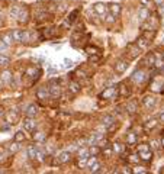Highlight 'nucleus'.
Listing matches in <instances>:
<instances>
[{
	"instance_id": "nucleus-1",
	"label": "nucleus",
	"mask_w": 164,
	"mask_h": 174,
	"mask_svg": "<svg viewBox=\"0 0 164 174\" xmlns=\"http://www.w3.org/2000/svg\"><path fill=\"white\" fill-rule=\"evenodd\" d=\"M138 151H139V158L142 161H151L153 151H151V147L148 144H139L138 145Z\"/></svg>"
},
{
	"instance_id": "nucleus-2",
	"label": "nucleus",
	"mask_w": 164,
	"mask_h": 174,
	"mask_svg": "<svg viewBox=\"0 0 164 174\" xmlns=\"http://www.w3.org/2000/svg\"><path fill=\"white\" fill-rule=\"evenodd\" d=\"M48 90H49V96L54 99H58L61 94V87H60V83L57 80H51L48 83Z\"/></svg>"
},
{
	"instance_id": "nucleus-3",
	"label": "nucleus",
	"mask_w": 164,
	"mask_h": 174,
	"mask_svg": "<svg viewBox=\"0 0 164 174\" xmlns=\"http://www.w3.org/2000/svg\"><path fill=\"white\" fill-rule=\"evenodd\" d=\"M157 26H158V21H157V17L150 15V17H148L147 21L142 22L141 29H142V31H147V29H148V31H155Z\"/></svg>"
},
{
	"instance_id": "nucleus-4",
	"label": "nucleus",
	"mask_w": 164,
	"mask_h": 174,
	"mask_svg": "<svg viewBox=\"0 0 164 174\" xmlns=\"http://www.w3.org/2000/svg\"><path fill=\"white\" fill-rule=\"evenodd\" d=\"M150 89H153L154 92H163L164 90V78L163 76H154L150 84Z\"/></svg>"
},
{
	"instance_id": "nucleus-5",
	"label": "nucleus",
	"mask_w": 164,
	"mask_h": 174,
	"mask_svg": "<svg viewBox=\"0 0 164 174\" xmlns=\"http://www.w3.org/2000/svg\"><path fill=\"white\" fill-rule=\"evenodd\" d=\"M36 126H38V123H36L35 118L26 116V118L23 119V128H25V130H28V132H33V130L36 129Z\"/></svg>"
},
{
	"instance_id": "nucleus-6",
	"label": "nucleus",
	"mask_w": 164,
	"mask_h": 174,
	"mask_svg": "<svg viewBox=\"0 0 164 174\" xmlns=\"http://www.w3.org/2000/svg\"><path fill=\"white\" fill-rule=\"evenodd\" d=\"M145 78H147V73L144 70H137L131 76V80L135 83V84H142V83L145 81Z\"/></svg>"
},
{
	"instance_id": "nucleus-7",
	"label": "nucleus",
	"mask_w": 164,
	"mask_h": 174,
	"mask_svg": "<svg viewBox=\"0 0 164 174\" xmlns=\"http://www.w3.org/2000/svg\"><path fill=\"white\" fill-rule=\"evenodd\" d=\"M118 96V87L112 86V87H108V89H105V92L100 94V99H112Z\"/></svg>"
},
{
	"instance_id": "nucleus-8",
	"label": "nucleus",
	"mask_w": 164,
	"mask_h": 174,
	"mask_svg": "<svg viewBox=\"0 0 164 174\" xmlns=\"http://www.w3.org/2000/svg\"><path fill=\"white\" fill-rule=\"evenodd\" d=\"M126 51H128V54H129L131 58H137V57H139V54H141L142 49L138 47L137 44H129V45H128V48H126Z\"/></svg>"
},
{
	"instance_id": "nucleus-9",
	"label": "nucleus",
	"mask_w": 164,
	"mask_h": 174,
	"mask_svg": "<svg viewBox=\"0 0 164 174\" xmlns=\"http://www.w3.org/2000/svg\"><path fill=\"white\" fill-rule=\"evenodd\" d=\"M10 83H12V73L5 70L2 74H0V89L5 86V84L7 86V84H10Z\"/></svg>"
},
{
	"instance_id": "nucleus-10",
	"label": "nucleus",
	"mask_w": 164,
	"mask_h": 174,
	"mask_svg": "<svg viewBox=\"0 0 164 174\" xmlns=\"http://www.w3.org/2000/svg\"><path fill=\"white\" fill-rule=\"evenodd\" d=\"M128 61L126 60H118L115 64V71L118 74H122V73H125V70L128 68Z\"/></svg>"
},
{
	"instance_id": "nucleus-11",
	"label": "nucleus",
	"mask_w": 164,
	"mask_h": 174,
	"mask_svg": "<svg viewBox=\"0 0 164 174\" xmlns=\"http://www.w3.org/2000/svg\"><path fill=\"white\" fill-rule=\"evenodd\" d=\"M57 160H58V164H67L71 160V152L70 151H63L60 155L57 157Z\"/></svg>"
},
{
	"instance_id": "nucleus-12",
	"label": "nucleus",
	"mask_w": 164,
	"mask_h": 174,
	"mask_svg": "<svg viewBox=\"0 0 164 174\" xmlns=\"http://www.w3.org/2000/svg\"><path fill=\"white\" fill-rule=\"evenodd\" d=\"M36 97L39 100H47L49 97V90L47 87H39L38 90H36Z\"/></svg>"
},
{
	"instance_id": "nucleus-13",
	"label": "nucleus",
	"mask_w": 164,
	"mask_h": 174,
	"mask_svg": "<svg viewBox=\"0 0 164 174\" xmlns=\"http://www.w3.org/2000/svg\"><path fill=\"white\" fill-rule=\"evenodd\" d=\"M87 167H90V171L96 173V171H99V168H100V163L97 161V158L93 157L87 161Z\"/></svg>"
},
{
	"instance_id": "nucleus-14",
	"label": "nucleus",
	"mask_w": 164,
	"mask_h": 174,
	"mask_svg": "<svg viewBox=\"0 0 164 174\" xmlns=\"http://www.w3.org/2000/svg\"><path fill=\"white\" fill-rule=\"evenodd\" d=\"M150 15H151V13L148 10V7H141L139 12H138V19H139V22L142 23V22H145L148 17H150Z\"/></svg>"
},
{
	"instance_id": "nucleus-15",
	"label": "nucleus",
	"mask_w": 164,
	"mask_h": 174,
	"mask_svg": "<svg viewBox=\"0 0 164 174\" xmlns=\"http://www.w3.org/2000/svg\"><path fill=\"white\" fill-rule=\"evenodd\" d=\"M155 103H157V100H155V97H153V96H147V97L142 99V104H144L147 109L154 108Z\"/></svg>"
},
{
	"instance_id": "nucleus-16",
	"label": "nucleus",
	"mask_w": 164,
	"mask_h": 174,
	"mask_svg": "<svg viewBox=\"0 0 164 174\" xmlns=\"http://www.w3.org/2000/svg\"><path fill=\"white\" fill-rule=\"evenodd\" d=\"M109 12L110 15L113 17H118L120 15V5H118V3H110L109 5Z\"/></svg>"
},
{
	"instance_id": "nucleus-17",
	"label": "nucleus",
	"mask_w": 164,
	"mask_h": 174,
	"mask_svg": "<svg viewBox=\"0 0 164 174\" xmlns=\"http://www.w3.org/2000/svg\"><path fill=\"white\" fill-rule=\"evenodd\" d=\"M28 16H29V10H28L26 7H22V9H21V12H19L17 21L21 22V23H26V22H28Z\"/></svg>"
},
{
	"instance_id": "nucleus-18",
	"label": "nucleus",
	"mask_w": 164,
	"mask_h": 174,
	"mask_svg": "<svg viewBox=\"0 0 164 174\" xmlns=\"http://www.w3.org/2000/svg\"><path fill=\"white\" fill-rule=\"evenodd\" d=\"M77 16H78V10H77V9H74V10L71 12L70 15L67 16V19H66V25H67V26H68V25H73V23L76 22Z\"/></svg>"
},
{
	"instance_id": "nucleus-19",
	"label": "nucleus",
	"mask_w": 164,
	"mask_h": 174,
	"mask_svg": "<svg viewBox=\"0 0 164 174\" xmlns=\"http://www.w3.org/2000/svg\"><path fill=\"white\" fill-rule=\"evenodd\" d=\"M17 119H19L17 110H10V112L7 113V122H9V123H16Z\"/></svg>"
},
{
	"instance_id": "nucleus-20",
	"label": "nucleus",
	"mask_w": 164,
	"mask_h": 174,
	"mask_svg": "<svg viewBox=\"0 0 164 174\" xmlns=\"http://www.w3.org/2000/svg\"><path fill=\"white\" fill-rule=\"evenodd\" d=\"M138 109V102L137 100H129L128 103H126V110L129 112V113H135Z\"/></svg>"
},
{
	"instance_id": "nucleus-21",
	"label": "nucleus",
	"mask_w": 164,
	"mask_h": 174,
	"mask_svg": "<svg viewBox=\"0 0 164 174\" xmlns=\"http://www.w3.org/2000/svg\"><path fill=\"white\" fill-rule=\"evenodd\" d=\"M26 116H31V118H35L36 115H38V108L35 106V104H29L26 108Z\"/></svg>"
},
{
	"instance_id": "nucleus-22",
	"label": "nucleus",
	"mask_w": 164,
	"mask_h": 174,
	"mask_svg": "<svg viewBox=\"0 0 164 174\" xmlns=\"http://www.w3.org/2000/svg\"><path fill=\"white\" fill-rule=\"evenodd\" d=\"M80 89H82V87H80V84H78L77 81H74V80H71L70 84H68V90H70L73 94H77V93L80 92Z\"/></svg>"
},
{
	"instance_id": "nucleus-23",
	"label": "nucleus",
	"mask_w": 164,
	"mask_h": 174,
	"mask_svg": "<svg viewBox=\"0 0 164 174\" xmlns=\"http://www.w3.org/2000/svg\"><path fill=\"white\" fill-rule=\"evenodd\" d=\"M154 36H155V31H142V33H141V38H144V39H147L148 42L150 41H153L154 39Z\"/></svg>"
},
{
	"instance_id": "nucleus-24",
	"label": "nucleus",
	"mask_w": 164,
	"mask_h": 174,
	"mask_svg": "<svg viewBox=\"0 0 164 174\" xmlns=\"http://www.w3.org/2000/svg\"><path fill=\"white\" fill-rule=\"evenodd\" d=\"M129 89H126L125 84H119V87H118V94L119 96H122V97H128L129 96Z\"/></svg>"
},
{
	"instance_id": "nucleus-25",
	"label": "nucleus",
	"mask_w": 164,
	"mask_h": 174,
	"mask_svg": "<svg viewBox=\"0 0 164 174\" xmlns=\"http://www.w3.org/2000/svg\"><path fill=\"white\" fill-rule=\"evenodd\" d=\"M93 9L99 15H105V13H106V6H105V3H96V5H93Z\"/></svg>"
},
{
	"instance_id": "nucleus-26",
	"label": "nucleus",
	"mask_w": 164,
	"mask_h": 174,
	"mask_svg": "<svg viewBox=\"0 0 164 174\" xmlns=\"http://www.w3.org/2000/svg\"><path fill=\"white\" fill-rule=\"evenodd\" d=\"M10 35H12L13 42H21V39H22V31H19V29H16V31H12Z\"/></svg>"
},
{
	"instance_id": "nucleus-27",
	"label": "nucleus",
	"mask_w": 164,
	"mask_h": 174,
	"mask_svg": "<svg viewBox=\"0 0 164 174\" xmlns=\"http://www.w3.org/2000/svg\"><path fill=\"white\" fill-rule=\"evenodd\" d=\"M0 39H2V41H3V42H5L6 45H9V47H10L12 42H13V39H12L10 32H9V33H5V35H2V36H0Z\"/></svg>"
},
{
	"instance_id": "nucleus-28",
	"label": "nucleus",
	"mask_w": 164,
	"mask_h": 174,
	"mask_svg": "<svg viewBox=\"0 0 164 174\" xmlns=\"http://www.w3.org/2000/svg\"><path fill=\"white\" fill-rule=\"evenodd\" d=\"M126 142H128V145H134V144L137 142V135H135L134 132H129V134L126 135Z\"/></svg>"
},
{
	"instance_id": "nucleus-29",
	"label": "nucleus",
	"mask_w": 164,
	"mask_h": 174,
	"mask_svg": "<svg viewBox=\"0 0 164 174\" xmlns=\"http://www.w3.org/2000/svg\"><path fill=\"white\" fill-rule=\"evenodd\" d=\"M7 149H9V152H10V154H16V152L21 149V147H19V142L15 141L13 144H10V145L7 147Z\"/></svg>"
},
{
	"instance_id": "nucleus-30",
	"label": "nucleus",
	"mask_w": 164,
	"mask_h": 174,
	"mask_svg": "<svg viewBox=\"0 0 164 174\" xmlns=\"http://www.w3.org/2000/svg\"><path fill=\"white\" fill-rule=\"evenodd\" d=\"M87 161H89V157H78V161H77L78 168H84V167H87Z\"/></svg>"
},
{
	"instance_id": "nucleus-31",
	"label": "nucleus",
	"mask_w": 164,
	"mask_h": 174,
	"mask_svg": "<svg viewBox=\"0 0 164 174\" xmlns=\"http://www.w3.org/2000/svg\"><path fill=\"white\" fill-rule=\"evenodd\" d=\"M21 9H22V7H19V6H13V7H12V9H10V17H12V19H17Z\"/></svg>"
},
{
	"instance_id": "nucleus-32",
	"label": "nucleus",
	"mask_w": 164,
	"mask_h": 174,
	"mask_svg": "<svg viewBox=\"0 0 164 174\" xmlns=\"http://www.w3.org/2000/svg\"><path fill=\"white\" fill-rule=\"evenodd\" d=\"M112 151L116 152V154H122V152H124V145L119 144V142H115V144L112 145Z\"/></svg>"
},
{
	"instance_id": "nucleus-33",
	"label": "nucleus",
	"mask_w": 164,
	"mask_h": 174,
	"mask_svg": "<svg viewBox=\"0 0 164 174\" xmlns=\"http://www.w3.org/2000/svg\"><path fill=\"white\" fill-rule=\"evenodd\" d=\"M36 151H38V148L33 147V145H31V147L28 148V155H29V158L35 160V158H36Z\"/></svg>"
},
{
	"instance_id": "nucleus-34",
	"label": "nucleus",
	"mask_w": 164,
	"mask_h": 174,
	"mask_svg": "<svg viewBox=\"0 0 164 174\" xmlns=\"http://www.w3.org/2000/svg\"><path fill=\"white\" fill-rule=\"evenodd\" d=\"M144 126H145V129H147V130L153 129V128H155V126H157V119H150V120H147Z\"/></svg>"
},
{
	"instance_id": "nucleus-35",
	"label": "nucleus",
	"mask_w": 164,
	"mask_h": 174,
	"mask_svg": "<svg viewBox=\"0 0 164 174\" xmlns=\"http://www.w3.org/2000/svg\"><path fill=\"white\" fill-rule=\"evenodd\" d=\"M33 139L36 142H44L45 141V134L44 132H35L33 134Z\"/></svg>"
},
{
	"instance_id": "nucleus-36",
	"label": "nucleus",
	"mask_w": 164,
	"mask_h": 174,
	"mask_svg": "<svg viewBox=\"0 0 164 174\" xmlns=\"http://www.w3.org/2000/svg\"><path fill=\"white\" fill-rule=\"evenodd\" d=\"M113 122H115V118H113L112 115H108V116H105V118H103V125H105V126L112 125Z\"/></svg>"
},
{
	"instance_id": "nucleus-37",
	"label": "nucleus",
	"mask_w": 164,
	"mask_h": 174,
	"mask_svg": "<svg viewBox=\"0 0 164 174\" xmlns=\"http://www.w3.org/2000/svg\"><path fill=\"white\" fill-rule=\"evenodd\" d=\"M9 62H10L9 57H6L5 54L0 55V67H7V65H9Z\"/></svg>"
},
{
	"instance_id": "nucleus-38",
	"label": "nucleus",
	"mask_w": 164,
	"mask_h": 174,
	"mask_svg": "<svg viewBox=\"0 0 164 174\" xmlns=\"http://www.w3.org/2000/svg\"><path fill=\"white\" fill-rule=\"evenodd\" d=\"M31 38H32V33L26 32V31H22V39H21V42H29Z\"/></svg>"
},
{
	"instance_id": "nucleus-39",
	"label": "nucleus",
	"mask_w": 164,
	"mask_h": 174,
	"mask_svg": "<svg viewBox=\"0 0 164 174\" xmlns=\"http://www.w3.org/2000/svg\"><path fill=\"white\" fill-rule=\"evenodd\" d=\"M148 44H150V42H148V41H147V39H144V38H141V36H139V38H138V41H137V45H138V47H139V48H147V47H148Z\"/></svg>"
},
{
	"instance_id": "nucleus-40",
	"label": "nucleus",
	"mask_w": 164,
	"mask_h": 174,
	"mask_svg": "<svg viewBox=\"0 0 164 174\" xmlns=\"http://www.w3.org/2000/svg\"><path fill=\"white\" fill-rule=\"evenodd\" d=\"M7 157H9V152L6 151V149H3V148H0V163L6 161V160H7Z\"/></svg>"
},
{
	"instance_id": "nucleus-41",
	"label": "nucleus",
	"mask_w": 164,
	"mask_h": 174,
	"mask_svg": "<svg viewBox=\"0 0 164 174\" xmlns=\"http://www.w3.org/2000/svg\"><path fill=\"white\" fill-rule=\"evenodd\" d=\"M25 138H26L25 134L21 130V132H16V135H15V141H16V142H23V141H25Z\"/></svg>"
},
{
	"instance_id": "nucleus-42",
	"label": "nucleus",
	"mask_w": 164,
	"mask_h": 174,
	"mask_svg": "<svg viewBox=\"0 0 164 174\" xmlns=\"http://www.w3.org/2000/svg\"><path fill=\"white\" fill-rule=\"evenodd\" d=\"M154 61H155V55H154V54H148V55H147V60H145L147 65H151V67H153V65H154Z\"/></svg>"
},
{
	"instance_id": "nucleus-43",
	"label": "nucleus",
	"mask_w": 164,
	"mask_h": 174,
	"mask_svg": "<svg viewBox=\"0 0 164 174\" xmlns=\"http://www.w3.org/2000/svg\"><path fill=\"white\" fill-rule=\"evenodd\" d=\"M55 33V29L54 28H49V29H45L44 31V36L45 38H51V36H54Z\"/></svg>"
},
{
	"instance_id": "nucleus-44",
	"label": "nucleus",
	"mask_w": 164,
	"mask_h": 174,
	"mask_svg": "<svg viewBox=\"0 0 164 174\" xmlns=\"http://www.w3.org/2000/svg\"><path fill=\"white\" fill-rule=\"evenodd\" d=\"M84 51H86L89 55H94V54H97V52H99V49L94 48V47H86V48H84Z\"/></svg>"
},
{
	"instance_id": "nucleus-45",
	"label": "nucleus",
	"mask_w": 164,
	"mask_h": 174,
	"mask_svg": "<svg viewBox=\"0 0 164 174\" xmlns=\"http://www.w3.org/2000/svg\"><path fill=\"white\" fill-rule=\"evenodd\" d=\"M99 152H100V149H99L96 145H92V147H90V149H89V154H90V155H93V157H96Z\"/></svg>"
},
{
	"instance_id": "nucleus-46",
	"label": "nucleus",
	"mask_w": 164,
	"mask_h": 174,
	"mask_svg": "<svg viewBox=\"0 0 164 174\" xmlns=\"http://www.w3.org/2000/svg\"><path fill=\"white\" fill-rule=\"evenodd\" d=\"M7 49H9V45H6V44L0 39V54H6Z\"/></svg>"
},
{
	"instance_id": "nucleus-47",
	"label": "nucleus",
	"mask_w": 164,
	"mask_h": 174,
	"mask_svg": "<svg viewBox=\"0 0 164 174\" xmlns=\"http://www.w3.org/2000/svg\"><path fill=\"white\" fill-rule=\"evenodd\" d=\"M47 16H48V15H47V12H36V15H35L36 21H44Z\"/></svg>"
},
{
	"instance_id": "nucleus-48",
	"label": "nucleus",
	"mask_w": 164,
	"mask_h": 174,
	"mask_svg": "<svg viewBox=\"0 0 164 174\" xmlns=\"http://www.w3.org/2000/svg\"><path fill=\"white\" fill-rule=\"evenodd\" d=\"M90 154H89V148H82V149H78V157H89Z\"/></svg>"
},
{
	"instance_id": "nucleus-49",
	"label": "nucleus",
	"mask_w": 164,
	"mask_h": 174,
	"mask_svg": "<svg viewBox=\"0 0 164 174\" xmlns=\"http://www.w3.org/2000/svg\"><path fill=\"white\" fill-rule=\"evenodd\" d=\"M139 2H141V5L145 6V7H151V6L154 5L153 0H139Z\"/></svg>"
},
{
	"instance_id": "nucleus-50",
	"label": "nucleus",
	"mask_w": 164,
	"mask_h": 174,
	"mask_svg": "<svg viewBox=\"0 0 164 174\" xmlns=\"http://www.w3.org/2000/svg\"><path fill=\"white\" fill-rule=\"evenodd\" d=\"M150 145H151V148H154V149H158V148L161 147V145H160V142L157 141V139H153V141H151V144H150Z\"/></svg>"
},
{
	"instance_id": "nucleus-51",
	"label": "nucleus",
	"mask_w": 164,
	"mask_h": 174,
	"mask_svg": "<svg viewBox=\"0 0 164 174\" xmlns=\"http://www.w3.org/2000/svg\"><path fill=\"white\" fill-rule=\"evenodd\" d=\"M76 76L78 77V78H86V77H87V76H86V71H82V70H78V71H77V73H76Z\"/></svg>"
},
{
	"instance_id": "nucleus-52",
	"label": "nucleus",
	"mask_w": 164,
	"mask_h": 174,
	"mask_svg": "<svg viewBox=\"0 0 164 174\" xmlns=\"http://www.w3.org/2000/svg\"><path fill=\"white\" fill-rule=\"evenodd\" d=\"M129 160H131L132 163H138V161H139V155H134V154H132L131 157H129Z\"/></svg>"
},
{
	"instance_id": "nucleus-53",
	"label": "nucleus",
	"mask_w": 164,
	"mask_h": 174,
	"mask_svg": "<svg viewBox=\"0 0 164 174\" xmlns=\"http://www.w3.org/2000/svg\"><path fill=\"white\" fill-rule=\"evenodd\" d=\"M100 60V57H99L97 54H94V55H90V61H94V62H96V61H99Z\"/></svg>"
},
{
	"instance_id": "nucleus-54",
	"label": "nucleus",
	"mask_w": 164,
	"mask_h": 174,
	"mask_svg": "<svg viewBox=\"0 0 164 174\" xmlns=\"http://www.w3.org/2000/svg\"><path fill=\"white\" fill-rule=\"evenodd\" d=\"M106 21L109 22V23H112V22L115 21V19H113V16H112V15H109V16H108V19H106Z\"/></svg>"
},
{
	"instance_id": "nucleus-55",
	"label": "nucleus",
	"mask_w": 164,
	"mask_h": 174,
	"mask_svg": "<svg viewBox=\"0 0 164 174\" xmlns=\"http://www.w3.org/2000/svg\"><path fill=\"white\" fill-rule=\"evenodd\" d=\"M135 171H137V173H147V170H142V168H139V170H135Z\"/></svg>"
},
{
	"instance_id": "nucleus-56",
	"label": "nucleus",
	"mask_w": 164,
	"mask_h": 174,
	"mask_svg": "<svg viewBox=\"0 0 164 174\" xmlns=\"http://www.w3.org/2000/svg\"><path fill=\"white\" fill-rule=\"evenodd\" d=\"M154 3H157V5H160V3H164V0H153Z\"/></svg>"
},
{
	"instance_id": "nucleus-57",
	"label": "nucleus",
	"mask_w": 164,
	"mask_h": 174,
	"mask_svg": "<svg viewBox=\"0 0 164 174\" xmlns=\"http://www.w3.org/2000/svg\"><path fill=\"white\" fill-rule=\"evenodd\" d=\"M160 120L164 123V110H163V113H161V116H160Z\"/></svg>"
},
{
	"instance_id": "nucleus-58",
	"label": "nucleus",
	"mask_w": 164,
	"mask_h": 174,
	"mask_svg": "<svg viewBox=\"0 0 164 174\" xmlns=\"http://www.w3.org/2000/svg\"><path fill=\"white\" fill-rule=\"evenodd\" d=\"M160 145H161V147L164 148V136H163V138H161V141H160Z\"/></svg>"
},
{
	"instance_id": "nucleus-59",
	"label": "nucleus",
	"mask_w": 164,
	"mask_h": 174,
	"mask_svg": "<svg viewBox=\"0 0 164 174\" xmlns=\"http://www.w3.org/2000/svg\"><path fill=\"white\" fill-rule=\"evenodd\" d=\"M0 116H5V112H3V109H0Z\"/></svg>"
},
{
	"instance_id": "nucleus-60",
	"label": "nucleus",
	"mask_w": 164,
	"mask_h": 174,
	"mask_svg": "<svg viewBox=\"0 0 164 174\" xmlns=\"http://www.w3.org/2000/svg\"><path fill=\"white\" fill-rule=\"evenodd\" d=\"M163 58H164V52H163Z\"/></svg>"
}]
</instances>
